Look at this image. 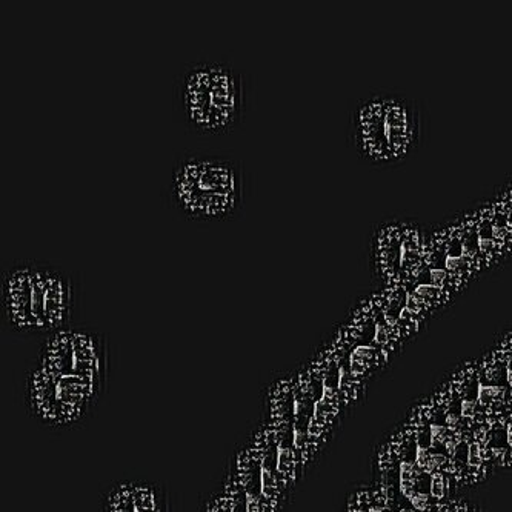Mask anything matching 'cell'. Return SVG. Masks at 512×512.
Instances as JSON below:
<instances>
[{
  "label": "cell",
  "instance_id": "cell-1",
  "mask_svg": "<svg viewBox=\"0 0 512 512\" xmlns=\"http://www.w3.org/2000/svg\"><path fill=\"white\" fill-rule=\"evenodd\" d=\"M77 282L67 271L42 260L10 263L0 276L2 319L17 333H56L68 328L77 300Z\"/></svg>",
  "mask_w": 512,
  "mask_h": 512
},
{
  "label": "cell",
  "instance_id": "cell-2",
  "mask_svg": "<svg viewBox=\"0 0 512 512\" xmlns=\"http://www.w3.org/2000/svg\"><path fill=\"white\" fill-rule=\"evenodd\" d=\"M247 108V77L228 62L185 65L174 79V114L183 127L200 136L233 133L245 120Z\"/></svg>",
  "mask_w": 512,
  "mask_h": 512
},
{
  "label": "cell",
  "instance_id": "cell-3",
  "mask_svg": "<svg viewBox=\"0 0 512 512\" xmlns=\"http://www.w3.org/2000/svg\"><path fill=\"white\" fill-rule=\"evenodd\" d=\"M168 205L193 222H227L245 207L243 163L220 154L187 151L177 157L167 183Z\"/></svg>",
  "mask_w": 512,
  "mask_h": 512
},
{
  "label": "cell",
  "instance_id": "cell-4",
  "mask_svg": "<svg viewBox=\"0 0 512 512\" xmlns=\"http://www.w3.org/2000/svg\"><path fill=\"white\" fill-rule=\"evenodd\" d=\"M419 137V113L408 100L373 96L351 114V140L357 153L373 163L405 159Z\"/></svg>",
  "mask_w": 512,
  "mask_h": 512
},
{
  "label": "cell",
  "instance_id": "cell-5",
  "mask_svg": "<svg viewBox=\"0 0 512 512\" xmlns=\"http://www.w3.org/2000/svg\"><path fill=\"white\" fill-rule=\"evenodd\" d=\"M105 391L87 380L50 373L34 363L25 382V402L34 419L65 428L90 416Z\"/></svg>",
  "mask_w": 512,
  "mask_h": 512
},
{
  "label": "cell",
  "instance_id": "cell-6",
  "mask_svg": "<svg viewBox=\"0 0 512 512\" xmlns=\"http://www.w3.org/2000/svg\"><path fill=\"white\" fill-rule=\"evenodd\" d=\"M374 482L382 486L403 509L436 512L459 496V485L446 474H429L397 456L385 442L374 456Z\"/></svg>",
  "mask_w": 512,
  "mask_h": 512
},
{
  "label": "cell",
  "instance_id": "cell-7",
  "mask_svg": "<svg viewBox=\"0 0 512 512\" xmlns=\"http://www.w3.org/2000/svg\"><path fill=\"white\" fill-rule=\"evenodd\" d=\"M36 365L50 373L87 380L107 389L110 348L102 334L68 326L47 337Z\"/></svg>",
  "mask_w": 512,
  "mask_h": 512
},
{
  "label": "cell",
  "instance_id": "cell-8",
  "mask_svg": "<svg viewBox=\"0 0 512 512\" xmlns=\"http://www.w3.org/2000/svg\"><path fill=\"white\" fill-rule=\"evenodd\" d=\"M425 231L409 222L385 223L374 236V266L383 286L408 283L425 254Z\"/></svg>",
  "mask_w": 512,
  "mask_h": 512
},
{
  "label": "cell",
  "instance_id": "cell-9",
  "mask_svg": "<svg viewBox=\"0 0 512 512\" xmlns=\"http://www.w3.org/2000/svg\"><path fill=\"white\" fill-rule=\"evenodd\" d=\"M104 512H170V500L160 486L124 482L107 494Z\"/></svg>",
  "mask_w": 512,
  "mask_h": 512
},
{
  "label": "cell",
  "instance_id": "cell-10",
  "mask_svg": "<svg viewBox=\"0 0 512 512\" xmlns=\"http://www.w3.org/2000/svg\"><path fill=\"white\" fill-rule=\"evenodd\" d=\"M485 445L494 468L512 469V408L489 419Z\"/></svg>",
  "mask_w": 512,
  "mask_h": 512
},
{
  "label": "cell",
  "instance_id": "cell-11",
  "mask_svg": "<svg viewBox=\"0 0 512 512\" xmlns=\"http://www.w3.org/2000/svg\"><path fill=\"white\" fill-rule=\"evenodd\" d=\"M436 512H480L479 505L466 497H454Z\"/></svg>",
  "mask_w": 512,
  "mask_h": 512
},
{
  "label": "cell",
  "instance_id": "cell-12",
  "mask_svg": "<svg viewBox=\"0 0 512 512\" xmlns=\"http://www.w3.org/2000/svg\"><path fill=\"white\" fill-rule=\"evenodd\" d=\"M202 512H230V509H228L227 497L223 494L222 489H220L219 493L211 496L207 505L203 506Z\"/></svg>",
  "mask_w": 512,
  "mask_h": 512
}]
</instances>
